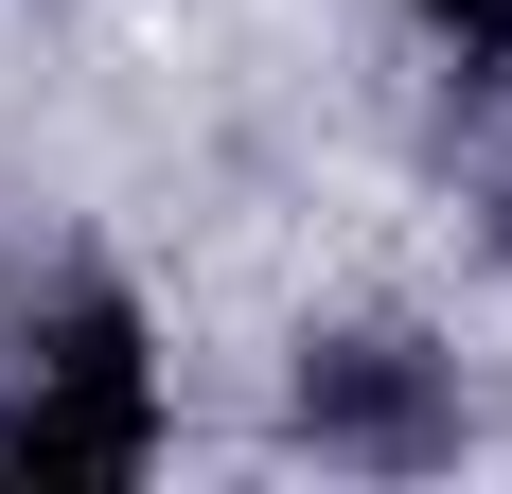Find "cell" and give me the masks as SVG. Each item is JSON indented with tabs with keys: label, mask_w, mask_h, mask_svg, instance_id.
I'll return each instance as SVG.
<instances>
[{
	"label": "cell",
	"mask_w": 512,
	"mask_h": 494,
	"mask_svg": "<svg viewBox=\"0 0 512 494\" xmlns=\"http://www.w3.org/2000/svg\"><path fill=\"white\" fill-rule=\"evenodd\" d=\"M142 442H159V353H142V318H124V283H71L53 318H18L0 477H36V494H106V477H142Z\"/></svg>",
	"instance_id": "6da1fadb"
},
{
	"label": "cell",
	"mask_w": 512,
	"mask_h": 494,
	"mask_svg": "<svg viewBox=\"0 0 512 494\" xmlns=\"http://www.w3.org/2000/svg\"><path fill=\"white\" fill-rule=\"evenodd\" d=\"M301 442L318 459H442L460 406H442V371H424L407 336H318L301 353Z\"/></svg>",
	"instance_id": "7a4b0ae2"
},
{
	"label": "cell",
	"mask_w": 512,
	"mask_h": 494,
	"mask_svg": "<svg viewBox=\"0 0 512 494\" xmlns=\"http://www.w3.org/2000/svg\"><path fill=\"white\" fill-rule=\"evenodd\" d=\"M424 18H442V53H477V71L512 53V0H424Z\"/></svg>",
	"instance_id": "3957f363"
}]
</instances>
